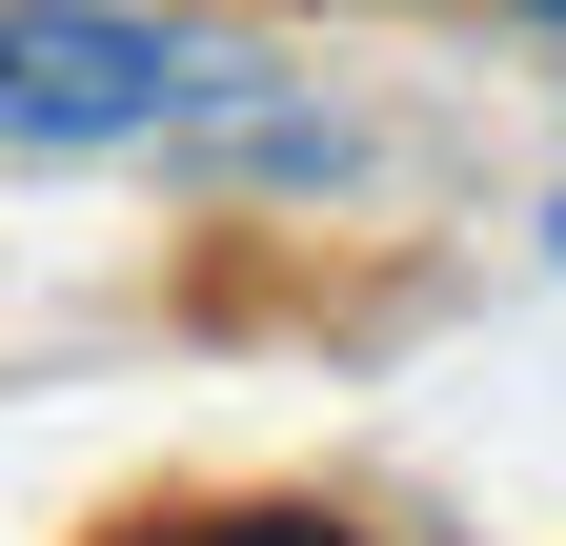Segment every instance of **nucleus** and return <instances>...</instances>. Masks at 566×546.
<instances>
[{"label": "nucleus", "instance_id": "nucleus-1", "mask_svg": "<svg viewBox=\"0 0 566 546\" xmlns=\"http://www.w3.org/2000/svg\"><path fill=\"white\" fill-rule=\"evenodd\" d=\"M263 102V61L182 0H21L0 21V143L21 162H223V122Z\"/></svg>", "mask_w": 566, "mask_h": 546}, {"label": "nucleus", "instance_id": "nucleus-2", "mask_svg": "<svg viewBox=\"0 0 566 546\" xmlns=\"http://www.w3.org/2000/svg\"><path fill=\"white\" fill-rule=\"evenodd\" d=\"M142 546H365V526H324V506H223V526H142Z\"/></svg>", "mask_w": 566, "mask_h": 546}, {"label": "nucleus", "instance_id": "nucleus-3", "mask_svg": "<svg viewBox=\"0 0 566 546\" xmlns=\"http://www.w3.org/2000/svg\"><path fill=\"white\" fill-rule=\"evenodd\" d=\"M526 21H546V41H566V0H526Z\"/></svg>", "mask_w": 566, "mask_h": 546}, {"label": "nucleus", "instance_id": "nucleus-4", "mask_svg": "<svg viewBox=\"0 0 566 546\" xmlns=\"http://www.w3.org/2000/svg\"><path fill=\"white\" fill-rule=\"evenodd\" d=\"M546 263H566V202H546Z\"/></svg>", "mask_w": 566, "mask_h": 546}]
</instances>
